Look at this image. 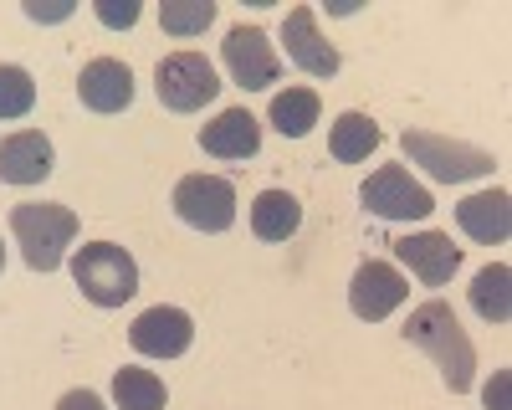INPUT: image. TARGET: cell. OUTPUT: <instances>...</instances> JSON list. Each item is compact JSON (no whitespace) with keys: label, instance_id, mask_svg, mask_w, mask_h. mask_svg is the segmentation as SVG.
Wrapping results in <instances>:
<instances>
[{"label":"cell","instance_id":"6da1fadb","mask_svg":"<svg viewBox=\"0 0 512 410\" xmlns=\"http://www.w3.org/2000/svg\"><path fill=\"white\" fill-rule=\"evenodd\" d=\"M400 334H405V344H415V349H425L436 359V369H441V380H446L451 395L472 390V380H477V349H472V339H466L461 318L451 313V303H441V298L420 303Z\"/></svg>","mask_w":512,"mask_h":410},{"label":"cell","instance_id":"7a4b0ae2","mask_svg":"<svg viewBox=\"0 0 512 410\" xmlns=\"http://www.w3.org/2000/svg\"><path fill=\"white\" fill-rule=\"evenodd\" d=\"M11 236L31 272H57L67 262V246L77 241V211L52 200H26L11 211Z\"/></svg>","mask_w":512,"mask_h":410},{"label":"cell","instance_id":"3957f363","mask_svg":"<svg viewBox=\"0 0 512 410\" xmlns=\"http://www.w3.org/2000/svg\"><path fill=\"white\" fill-rule=\"evenodd\" d=\"M72 277L82 287V298L98 308H123L139 293V262L123 252L118 241H88L72 257Z\"/></svg>","mask_w":512,"mask_h":410},{"label":"cell","instance_id":"277c9868","mask_svg":"<svg viewBox=\"0 0 512 410\" xmlns=\"http://www.w3.org/2000/svg\"><path fill=\"white\" fill-rule=\"evenodd\" d=\"M405 154L420 164L431 180L441 185H461V180H482L497 170L492 149H477V144H461V139H446V134H425V129H405L400 134Z\"/></svg>","mask_w":512,"mask_h":410},{"label":"cell","instance_id":"5b68a950","mask_svg":"<svg viewBox=\"0 0 512 410\" xmlns=\"http://www.w3.org/2000/svg\"><path fill=\"white\" fill-rule=\"evenodd\" d=\"M359 200H364V211L379 216V221H425L436 211L431 190H425L420 180H410L405 164H379V170L364 180Z\"/></svg>","mask_w":512,"mask_h":410},{"label":"cell","instance_id":"8992f818","mask_svg":"<svg viewBox=\"0 0 512 410\" xmlns=\"http://www.w3.org/2000/svg\"><path fill=\"white\" fill-rule=\"evenodd\" d=\"M154 93L169 113H195L221 93V77L200 52H175L154 67Z\"/></svg>","mask_w":512,"mask_h":410},{"label":"cell","instance_id":"52a82bcc","mask_svg":"<svg viewBox=\"0 0 512 410\" xmlns=\"http://www.w3.org/2000/svg\"><path fill=\"white\" fill-rule=\"evenodd\" d=\"M175 216L195 231H231L236 226V185L221 175H185L175 185Z\"/></svg>","mask_w":512,"mask_h":410},{"label":"cell","instance_id":"ba28073f","mask_svg":"<svg viewBox=\"0 0 512 410\" xmlns=\"http://www.w3.org/2000/svg\"><path fill=\"white\" fill-rule=\"evenodd\" d=\"M221 62H226L231 82L246 88V93H262V88H272V82L282 77V57H277V47L267 41L262 26H236L221 41Z\"/></svg>","mask_w":512,"mask_h":410},{"label":"cell","instance_id":"9c48e42d","mask_svg":"<svg viewBox=\"0 0 512 410\" xmlns=\"http://www.w3.org/2000/svg\"><path fill=\"white\" fill-rule=\"evenodd\" d=\"M128 344H134L139 354H149V359H180L190 344H195V323H190V313L185 308H149V313H139L134 323H128Z\"/></svg>","mask_w":512,"mask_h":410},{"label":"cell","instance_id":"30bf717a","mask_svg":"<svg viewBox=\"0 0 512 410\" xmlns=\"http://www.w3.org/2000/svg\"><path fill=\"white\" fill-rule=\"evenodd\" d=\"M282 41H287V62H292V67H303L308 77H333L338 67H344L338 47H333V41H323L313 6H292V11H287Z\"/></svg>","mask_w":512,"mask_h":410},{"label":"cell","instance_id":"8fae6325","mask_svg":"<svg viewBox=\"0 0 512 410\" xmlns=\"http://www.w3.org/2000/svg\"><path fill=\"white\" fill-rule=\"evenodd\" d=\"M410 298V282L390 267V262H364L349 282V308L364 318V323H379V318H390L400 303Z\"/></svg>","mask_w":512,"mask_h":410},{"label":"cell","instance_id":"7c38bea8","mask_svg":"<svg viewBox=\"0 0 512 410\" xmlns=\"http://www.w3.org/2000/svg\"><path fill=\"white\" fill-rule=\"evenodd\" d=\"M395 257L425 282V287H446L461 267V246L446 236V231H415V236H400L395 241Z\"/></svg>","mask_w":512,"mask_h":410},{"label":"cell","instance_id":"4fadbf2b","mask_svg":"<svg viewBox=\"0 0 512 410\" xmlns=\"http://www.w3.org/2000/svg\"><path fill=\"white\" fill-rule=\"evenodd\" d=\"M77 98L93 113H123L128 103H134V72H128V62H118V57H93L77 72Z\"/></svg>","mask_w":512,"mask_h":410},{"label":"cell","instance_id":"5bb4252c","mask_svg":"<svg viewBox=\"0 0 512 410\" xmlns=\"http://www.w3.org/2000/svg\"><path fill=\"white\" fill-rule=\"evenodd\" d=\"M52 175V144L41 129H21L0 144V180L6 185H41Z\"/></svg>","mask_w":512,"mask_h":410},{"label":"cell","instance_id":"9a60e30c","mask_svg":"<svg viewBox=\"0 0 512 410\" xmlns=\"http://www.w3.org/2000/svg\"><path fill=\"white\" fill-rule=\"evenodd\" d=\"M200 149L216 154V159H251L262 149V123H256L246 108H226L216 123L200 129Z\"/></svg>","mask_w":512,"mask_h":410},{"label":"cell","instance_id":"2e32d148","mask_svg":"<svg viewBox=\"0 0 512 410\" xmlns=\"http://www.w3.org/2000/svg\"><path fill=\"white\" fill-rule=\"evenodd\" d=\"M456 226L472 236V241H482V246L507 241V231H512V200H507V190L466 195V200L456 205Z\"/></svg>","mask_w":512,"mask_h":410},{"label":"cell","instance_id":"e0dca14e","mask_svg":"<svg viewBox=\"0 0 512 410\" xmlns=\"http://www.w3.org/2000/svg\"><path fill=\"white\" fill-rule=\"evenodd\" d=\"M297 226H303V205H297V195L262 190L251 200V231L262 241H287V236H297Z\"/></svg>","mask_w":512,"mask_h":410},{"label":"cell","instance_id":"ac0fdd59","mask_svg":"<svg viewBox=\"0 0 512 410\" xmlns=\"http://www.w3.org/2000/svg\"><path fill=\"white\" fill-rule=\"evenodd\" d=\"M374 149H379V123H374L369 113H359V108L338 113L333 134H328V154H333L338 164H359V159H369Z\"/></svg>","mask_w":512,"mask_h":410},{"label":"cell","instance_id":"d6986e66","mask_svg":"<svg viewBox=\"0 0 512 410\" xmlns=\"http://www.w3.org/2000/svg\"><path fill=\"white\" fill-rule=\"evenodd\" d=\"M318 113H323V98H318L313 88H287V93L272 98V129H277L282 139H308L313 123H318Z\"/></svg>","mask_w":512,"mask_h":410},{"label":"cell","instance_id":"ffe728a7","mask_svg":"<svg viewBox=\"0 0 512 410\" xmlns=\"http://www.w3.org/2000/svg\"><path fill=\"white\" fill-rule=\"evenodd\" d=\"M472 308L487 323H507L512 318V272L502 262H492V267H482L472 277Z\"/></svg>","mask_w":512,"mask_h":410},{"label":"cell","instance_id":"44dd1931","mask_svg":"<svg viewBox=\"0 0 512 410\" xmlns=\"http://www.w3.org/2000/svg\"><path fill=\"white\" fill-rule=\"evenodd\" d=\"M113 400H118V410H164V380L154 375V369H118L113 375Z\"/></svg>","mask_w":512,"mask_h":410},{"label":"cell","instance_id":"7402d4cb","mask_svg":"<svg viewBox=\"0 0 512 410\" xmlns=\"http://www.w3.org/2000/svg\"><path fill=\"white\" fill-rule=\"evenodd\" d=\"M210 21H216V6H210V0H164L159 6V26L169 36H200Z\"/></svg>","mask_w":512,"mask_h":410},{"label":"cell","instance_id":"603a6c76","mask_svg":"<svg viewBox=\"0 0 512 410\" xmlns=\"http://www.w3.org/2000/svg\"><path fill=\"white\" fill-rule=\"evenodd\" d=\"M36 108V82L26 67L0 62V118H26Z\"/></svg>","mask_w":512,"mask_h":410},{"label":"cell","instance_id":"cb8c5ba5","mask_svg":"<svg viewBox=\"0 0 512 410\" xmlns=\"http://www.w3.org/2000/svg\"><path fill=\"white\" fill-rule=\"evenodd\" d=\"M57 410H108V405H103L98 390H67V395L57 400Z\"/></svg>","mask_w":512,"mask_h":410},{"label":"cell","instance_id":"d4e9b609","mask_svg":"<svg viewBox=\"0 0 512 410\" xmlns=\"http://www.w3.org/2000/svg\"><path fill=\"white\" fill-rule=\"evenodd\" d=\"M98 16H103L108 26H134V21H139V6H134V0H128L123 11H118V6H98Z\"/></svg>","mask_w":512,"mask_h":410},{"label":"cell","instance_id":"484cf974","mask_svg":"<svg viewBox=\"0 0 512 410\" xmlns=\"http://www.w3.org/2000/svg\"><path fill=\"white\" fill-rule=\"evenodd\" d=\"M26 16H31V21H67L72 6H52V11H47V6H26Z\"/></svg>","mask_w":512,"mask_h":410},{"label":"cell","instance_id":"4316f807","mask_svg":"<svg viewBox=\"0 0 512 410\" xmlns=\"http://www.w3.org/2000/svg\"><path fill=\"white\" fill-rule=\"evenodd\" d=\"M487 410H507V375H497V385H487Z\"/></svg>","mask_w":512,"mask_h":410},{"label":"cell","instance_id":"83f0119b","mask_svg":"<svg viewBox=\"0 0 512 410\" xmlns=\"http://www.w3.org/2000/svg\"><path fill=\"white\" fill-rule=\"evenodd\" d=\"M0 267H6V246H0Z\"/></svg>","mask_w":512,"mask_h":410}]
</instances>
